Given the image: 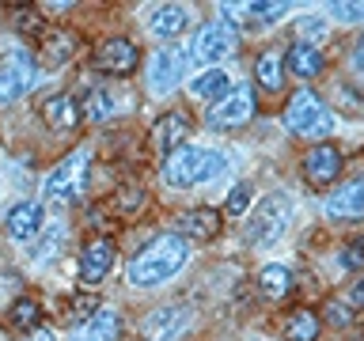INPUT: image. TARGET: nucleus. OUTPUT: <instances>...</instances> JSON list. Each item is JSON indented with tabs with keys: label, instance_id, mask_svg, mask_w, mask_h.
Listing matches in <instances>:
<instances>
[{
	"label": "nucleus",
	"instance_id": "1",
	"mask_svg": "<svg viewBox=\"0 0 364 341\" xmlns=\"http://www.w3.org/2000/svg\"><path fill=\"white\" fill-rule=\"evenodd\" d=\"M186 258H190V247H186V239H182V235H171V232L156 235L152 243H148L141 254L129 261V281L141 284V288L159 284V281L175 277V273L186 266Z\"/></svg>",
	"mask_w": 364,
	"mask_h": 341
},
{
	"label": "nucleus",
	"instance_id": "2",
	"mask_svg": "<svg viewBox=\"0 0 364 341\" xmlns=\"http://www.w3.org/2000/svg\"><path fill=\"white\" fill-rule=\"evenodd\" d=\"M284 125H289L296 136H326L334 118H330V110L323 107V99L304 87V91H296L289 99V107H284Z\"/></svg>",
	"mask_w": 364,
	"mask_h": 341
},
{
	"label": "nucleus",
	"instance_id": "3",
	"mask_svg": "<svg viewBox=\"0 0 364 341\" xmlns=\"http://www.w3.org/2000/svg\"><path fill=\"white\" fill-rule=\"evenodd\" d=\"M87 163H91V152L87 148H76L73 156L61 159V167L46 178V197L50 201H80L87 193Z\"/></svg>",
	"mask_w": 364,
	"mask_h": 341
},
{
	"label": "nucleus",
	"instance_id": "4",
	"mask_svg": "<svg viewBox=\"0 0 364 341\" xmlns=\"http://www.w3.org/2000/svg\"><path fill=\"white\" fill-rule=\"evenodd\" d=\"M235 42H239V34H235L232 23H220V19L205 23V27L193 34V61H201V65L224 61V57L235 50Z\"/></svg>",
	"mask_w": 364,
	"mask_h": 341
},
{
	"label": "nucleus",
	"instance_id": "5",
	"mask_svg": "<svg viewBox=\"0 0 364 341\" xmlns=\"http://www.w3.org/2000/svg\"><path fill=\"white\" fill-rule=\"evenodd\" d=\"M250 118H255V91H250L247 84L232 87L220 102L209 107V125L213 129H239V125H247Z\"/></svg>",
	"mask_w": 364,
	"mask_h": 341
},
{
	"label": "nucleus",
	"instance_id": "6",
	"mask_svg": "<svg viewBox=\"0 0 364 341\" xmlns=\"http://www.w3.org/2000/svg\"><path fill=\"white\" fill-rule=\"evenodd\" d=\"M34 61L31 53H8L4 61H0V102H16L19 95H27V91L34 87Z\"/></svg>",
	"mask_w": 364,
	"mask_h": 341
},
{
	"label": "nucleus",
	"instance_id": "7",
	"mask_svg": "<svg viewBox=\"0 0 364 341\" xmlns=\"http://www.w3.org/2000/svg\"><path fill=\"white\" fill-rule=\"evenodd\" d=\"M289 220H292L289 197H266L258 216L250 220V243H273V239H281Z\"/></svg>",
	"mask_w": 364,
	"mask_h": 341
},
{
	"label": "nucleus",
	"instance_id": "8",
	"mask_svg": "<svg viewBox=\"0 0 364 341\" xmlns=\"http://www.w3.org/2000/svg\"><path fill=\"white\" fill-rule=\"evenodd\" d=\"M186 65H190V53L182 50V45H164V50L152 57V68H148V87H152L156 95H164V91H171L182 80Z\"/></svg>",
	"mask_w": 364,
	"mask_h": 341
},
{
	"label": "nucleus",
	"instance_id": "9",
	"mask_svg": "<svg viewBox=\"0 0 364 341\" xmlns=\"http://www.w3.org/2000/svg\"><path fill=\"white\" fill-rule=\"evenodd\" d=\"M201 159H205L201 148H190V144L175 148V152L164 159V182L175 190H186L193 182H201Z\"/></svg>",
	"mask_w": 364,
	"mask_h": 341
},
{
	"label": "nucleus",
	"instance_id": "10",
	"mask_svg": "<svg viewBox=\"0 0 364 341\" xmlns=\"http://www.w3.org/2000/svg\"><path fill=\"white\" fill-rule=\"evenodd\" d=\"M136 61H141V53H136V45L129 38H110V42H102L99 53H95V68L99 72H114V76L133 72Z\"/></svg>",
	"mask_w": 364,
	"mask_h": 341
},
{
	"label": "nucleus",
	"instance_id": "11",
	"mask_svg": "<svg viewBox=\"0 0 364 341\" xmlns=\"http://www.w3.org/2000/svg\"><path fill=\"white\" fill-rule=\"evenodd\" d=\"M182 326H186V307H159L144 318L141 334L144 341H175L182 334Z\"/></svg>",
	"mask_w": 364,
	"mask_h": 341
},
{
	"label": "nucleus",
	"instance_id": "12",
	"mask_svg": "<svg viewBox=\"0 0 364 341\" xmlns=\"http://www.w3.org/2000/svg\"><path fill=\"white\" fill-rule=\"evenodd\" d=\"M8 235L16 239V243H31V239H38L42 235V205H34V201H23L16 205V209L8 212Z\"/></svg>",
	"mask_w": 364,
	"mask_h": 341
},
{
	"label": "nucleus",
	"instance_id": "13",
	"mask_svg": "<svg viewBox=\"0 0 364 341\" xmlns=\"http://www.w3.org/2000/svg\"><path fill=\"white\" fill-rule=\"evenodd\" d=\"M338 170H341V156L330 144H318V148H311V152L304 156V175H307V182H315V186L334 182Z\"/></svg>",
	"mask_w": 364,
	"mask_h": 341
},
{
	"label": "nucleus",
	"instance_id": "14",
	"mask_svg": "<svg viewBox=\"0 0 364 341\" xmlns=\"http://www.w3.org/2000/svg\"><path fill=\"white\" fill-rule=\"evenodd\" d=\"M182 136H190V118L182 110H171L152 125V144L167 156L175 152V148H182Z\"/></svg>",
	"mask_w": 364,
	"mask_h": 341
},
{
	"label": "nucleus",
	"instance_id": "15",
	"mask_svg": "<svg viewBox=\"0 0 364 341\" xmlns=\"http://www.w3.org/2000/svg\"><path fill=\"white\" fill-rule=\"evenodd\" d=\"M110 261H114V243L110 239H95V243L84 247V258H80V277L84 281H102L110 273Z\"/></svg>",
	"mask_w": 364,
	"mask_h": 341
},
{
	"label": "nucleus",
	"instance_id": "16",
	"mask_svg": "<svg viewBox=\"0 0 364 341\" xmlns=\"http://www.w3.org/2000/svg\"><path fill=\"white\" fill-rule=\"evenodd\" d=\"M122 102H125V95L118 87H91L87 99H84V114L91 121H107L122 110Z\"/></svg>",
	"mask_w": 364,
	"mask_h": 341
},
{
	"label": "nucleus",
	"instance_id": "17",
	"mask_svg": "<svg viewBox=\"0 0 364 341\" xmlns=\"http://www.w3.org/2000/svg\"><path fill=\"white\" fill-rule=\"evenodd\" d=\"M330 216H360L364 212V178H353L346 186L334 190V197L326 201Z\"/></svg>",
	"mask_w": 364,
	"mask_h": 341
},
{
	"label": "nucleus",
	"instance_id": "18",
	"mask_svg": "<svg viewBox=\"0 0 364 341\" xmlns=\"http://www.w3.org/2000/svg\"><path fill=\"white\" fill-rule=\"evenodd\" d=\"M148 27H152L156 34H164V38L182 34V31L190 27V8H182V4H159V8H152V16H148Z\"/></svg>",
	"mask_w": 364,
	"mask_h": 341
},
{
	"label": "nucleus",
	"instance_id": "19",
	"mask_svg": "<svg viewBox=\"0 0 364 341\" xmlns=\"http://www.w3.org/2000/svg\"><path fill=\"white\" fill-rule=\"evenodd\" d=\"M114 337H118V315H114L110 307L87 315V323L73 334V341H114Z\"/></svg>",
	"mask_w": 364,
	"mask_h": 341
},
{
	"label": "nucleus",
	"instance_id": "20",
	"mask_svg": "<svg viewBox=\"0 0 364 341\" xmlns=\"http://www.w3.org/2000/svg\"><path fill=\"white\" fill-rule=\"evenodd\" d=\"M289 68H292V76H300V80H311V76H318L323 72V53L315 50L311 42H296L292 50H289Z\"/></svg>",
	"mask_w": 364,
	"mask_h": 341
},
{
	"label": "nucleus",
	"instance_id": "21",
	"mask_svg": "<svg viewBox=\"0 0 364 341\" xmlns=\"http://www.w3.org/2000/svg\"><path fill=\"white\" fill-rule=\"evenodd\" d=\"M42 118H46V125H50V129H76L80 110H76V102L68 99V95H53V99H46Z\"/></svg>",
	"mask_w": 364,
	"mask_h": 341
},
{
	"label": "nucleus",
	"instance_id": "22",
	"mask_svg": "<svg viewBox=\"0 0 364 341\" xmlns=\"http://www.w3.org/2000/svg\"><path fill=\"white\" fill-rule=\"evenodd\" d=\"M178 227H182V239H213L216 227H220V216L213 209H193L178 220Z\"/></svg>",
	"mask_w": 364,
	"mask_h": 341
},
{
	"label": "nucleus",
	"instance_id": "23",
	"mask_svg": "<svg viewBox=\"0 0 364 341\" xmlns=\"http://www.w3.org/2000/svg\"><path fill=\"white\" fill-rule=\"evenodd\" d=\"M228 91H232V80H228V72H220V68H209V72H201L198 80H193V95L198 99L220 102Z\"/></svg>",
	"mask_w": 364,
	"mask_h": 341
},
{
	"label": "nucleus",
	"instance_id": "24",
	"mask_svg": "<svg viewBox=\"0 0 364 341\" xmlns=\"http://www.w3.org/2000/svg\"><path fill=\"white\" fill-rule=\"evenodd\" d=\"M258 284H262V292H266V296L281 300V296L292 288V273L284 266H266V269H262V277H258Z\"/></svg>",
	"mask_w": 364,
	"mask_h": 341
},
{
	"label": "nucleus",
	"instance_id": "25",
	"mask_svg": "<svg viewBox=\"0 0 364 341\" xmlns=\"http://www.w3.org/2000/svg\"><path fill=\"white\" fill-rule=\"evenodd\" d=\"M284 337L289 341H315L318 337V318L311 311H296L284 326Z\"/></svg>",
	"mask_w": 364,
	"mask_h": 341
},
{
	"label": "nucleus",
	"instance_id": "26",
	"mask_svg": "<svg viewBox=\"0 0 364 341\" xmlns=\"http://www.w3.org/2000/svg\"><path fill=\"white\" fill-rule=\"evenodd\" d=\"M73 50H76V34H53V38H46V50H42V57H46V65H57V61H68L73 57Z\"/></svg>",
	"mask_w": 364,
	"mask_h": 341
},
{
	"label": "nucleus",
	"instance_id": "27",
	"mask_svg": "<svg viewBox=\"0 0 364 341\" xmlns=\"http://www.w3.org/2000/svg\"><path fill=\"white\" fill-rule=\"evenodd\" d=\"M258 84L269 87V91H277V87L284 84V76H281V57H277V53H262V57H258Z\"/></svg>",
	"mask_w": 364,
	"mask_h": 341
},
{
	"label": "nucleus",
	"instance_id": "28",
	"mask_svg": "<svg viewBox=\"0 0 364 341\" xmlns=\"http://www.w3.org/2000/svg\"><path fill=\"white\" fill-rule=\"evenodd\" d=\"M8 318H11L19 330H34V326H38V303H34V300H19V303L8 311Z\"/></svg>",
	"mask_w": 364,
	"mask_h": 341
},
{
	"label": "nucleus",
	"instance_id": "29",
	"mask_svg": "<svg viewBox=\"0 0 364 341\" xmlns=\"http://www.w3.org/2000/svg\"><path fill=\"white\" fill-rule=\"evenodd\" d=\"M247 205H250V186L243 182V186H235L232 193H228V205H224V209L232 212V216H243V212H247Z\"/></svg>",
	"mask_w": 364,
	"mask_h": 341
},
{
	"label": "nucleus",
	"instance_id": "30",
	"mask_svg": "<svg viewBox=\"0 0 364 341\" xmlns=\"http://www.w3.org/2000/svg\"><path fill=\"white\" fill-rule=\"evenodd\" d=\"M220 175H224V156L220 152H205V159H201V182H213Z\"/></svg>",
	"mask_w": 364,
	"mask_h": 341
},
{
	"label": "nucleus",
	"instance_id": "31",
	"mask_svg": "<svg viewBox=\"0 0 364 341\" xmlns=\"http://www.w3.org/2000/svg\"><path fill=\"white\" fill-rule=\"evenodd\" d=\"M61 239H65V232H61V227H50V232H46V239H42V247H38V261H50V254H53V247L57 243H61Z\"/></svg>",
	"mask_w": 364,
	"mask_h": 341
},
{
	"label": "nucleus",
	"instance_id": "32",
	"mask_svg": "<svg viewBox=\"0 0 364 341\" xmlns=\"http://www.w3.org/2000/svg\"><path fill=\"white\" fill-rule=\"evenodd\" d=\"M330 16H338V19H346V23H353V19H364V4H330Z\"/></svg>",
	"mask_w": 364,
	"mask_h": 341
},
{
	"label": "nucleus",
	"instance_id": "33",
	"mask_svg": "<svg viewBox=\"0 0 364 341\" xmlns=\"http://www.w3.org/2000/svg\"><path fill=\"white\" fill-rule=\"evenodd\" d=\"M250 11H258V19L273 23V19H281L284 11H289V4H250Z\"/></svg>",
	"mask_w": 364,
	"mask_h": 341
},
{
	"label": "nucleus",
	"instance_id": "34",
	"mask_svg": "<svg viewBox=\"0 0 364 341\" xmlns=\"http://www.w3.org/2000/svg\"><path fill=\"white\" fill-rule=\"evenodd\" d=\"M341 261H346L349 269H360V266H364V243H353V247H346V254H341Z\"/></svg>",
	"mask_w": 364,
	"mask_h": 341
},
{
	"label": "nucleus",
	"instance_id": "35",
	"mask_svg": "<svg viewBox=\"0 0 364 341\" xmlns=\"http://www.w3.org/2000/svg\"><path fill=\"white\" fill-rule=\"evenodd\" d=\"M349 300H353V307H364V281H357V284H353Z\"/></svg>",
	"mask_w": 364,
	"mask_h": 341
},
{
	"label": "nucleus",
	"instance_id": "36",
	"mask_svg": "<svg viewBox=\"0 0 364 341\" xmlns=\"http://www.w3.org/2000/svg\"><path fill=\"white\" fill-rule=\"evenodd\" d=\"M353 68H357V72H364V38L357 42V50H353Z\"/></svg>",
	"mask_w": 364,
	"mask_h": 341
},
{
	"label": "nucleus",
	"instance_id": "37",
	"mask_svg": "<svg viewBox=\"0 0 364 341\" xmlns=\"http://www.w3.org/2000/svg\"><path fill=\"white\" fill-rule=\"evenodd\" d=\"M27 341H53V334H50V330H34Z\"/></svg>",
	"mask_w": 364,
	"mask_h": 341
}]
</instances>
